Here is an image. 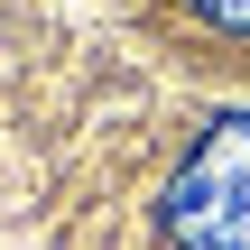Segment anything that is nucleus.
<instances>
[{
  "label": "nucleus",
  "instance_id": "nucleus-2",
  "mask_svg": "<svg viewBox=\"0 0 250 250\" xmlns=\"http://www.w3.org/2000/svg\"><path fill=\"white\" fill-rule=\"evenodd\" d=\"M204 28H223V37H250V0H186Z\"/></svg>",
  "mask_w": 250,
  "mask_h": 250
},
{
  "label": "nucleus",
  "instance_id": "nucleus-1",
  "mask_svg": "<svg viewBox=\"0 0 250 250\" xmlns=\"http://www.w3.org/2000/svg\"><path fill=\"white\" fill-rule=\"evenodd\" d=\"M158 223L176 250H250V111L204 121V139L167 176Z\"/></svg>",
  "mask_w": 250,
  "mask_h": 250
}]
</instances>
